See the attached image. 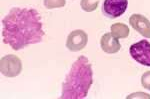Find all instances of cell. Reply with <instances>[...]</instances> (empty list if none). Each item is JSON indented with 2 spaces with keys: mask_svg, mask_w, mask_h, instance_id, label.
Instances as JSON below:
<instances>
[{
  "mask_svg": "<svg viewBox=\"0 0 150 99\" xmlns=\"http://www.w3.org/2000/svg\"><path fill=\"white\" fill-rule=\"evenodd\" d=\"M44 35L41 16L36 9L14 7L2 19V40L15 51L41 42Z\"/></svg>",
  "mask_w": 150,
  "mask_h": 99,
  "instance_id": "1",
  "label": "cell"
},
{
  "mask_svg": "<svg viewBox=\"0 0 150 99\" xmlns=\"http://www.w3.org/2000/svg\"><path fill=\"white\" fill-rule=\"evenodd\" d=\"M93 83L92 65L86 56H79L62 83L61 99H83Z\"/></svg>",
  "mask_w": 150,
  "mask_h": 99,
  "instance_id": "2",
  "label": "cell"
},
{
  "mask_svg": "<svg viewBox=\"0 0 150 99\" xmlns=\"http://www.w3.org/2000/svg\"><path fill=\"white\" fill-rule=\"evenodd\" d=\"M131 57L144 66H150V42L147 40H140L132 44L129 48Z\"/></svg>",
  "mask_w": 150,
  "mask_h": 99,
  "instance_id": "3",
  "label": "cell"
},
{
  "mask_svg": "<svg viewBox=\"0 0 150 99\" xmlns=\"http://www.w3.org/2000/svg\"><path fill=\"white\" fill-rule=\"evenodd\" d=\"M1 73L6 77H15L22 71V62L19 57L13 54L3 56L0 61Z\"/></svg>",
  "mask_w": 150,
  "mask_h": 99,
  "instance_id": "4",
  "label": "cell"
},
{
  "mask_svg": "<svg viewBox=\"0 0 150 99\" xmlns=\"http://www.w3.org/2000/svg\"><path fill=\"white\" fill-rule=\"evenodd\" d=\"M127 0H105L102 12L107 18L114 19L121 16L127 9Z\"/></svg>",
  "mask_w": 150,
  "mask_h": 99,
  "instance_id": "5",
  "label": "cell"
},
{
  "mask_svg": "<svg viewBox=\"0 0 150 99\" xmlns=\"http://www.w3.org/2000/svg\"><path fill=\"white\" fill-rule=\"evenodd\" d=\"M88 42V35L85 31L77 29L72 31L68 35L66 40V47L70 51H80L86 46Z\"/></svg>",
  "mask_w": 150,
  "mask_h": 99,
  "instance_id": "6",
  "label": "cell"
},
{
  "mask_svg": "<svg viewBox=\"0 0 150 99\" xmlns=\"http://www.w3.org/2000/svg\"><path fill=\"white\" fill-rule=\"evenodd\" d=\"M130 25L139 34L146 38H150V21L141 14H132L129 18Z\"/></svg>",
  "mask_w": 150,
  "mask_h": 99,
  "instance_id": "7",
  "label": "cell"
},
{
  "mask_svg": "<svg viewBox=\"0 0 150 99\" xmlns=\"http://www.w3.org/2000/svg\"><path fill=\"white\" fill-rule=\"evenodd\" d=\"M100 45L103 51L109 53V54L118 52L121 48V44H120L118 38H116L112 33H105L101 37Z\"/></svg>",
  "mask_w": 150,
  "mask_h": 99,
  "instance_id": "8",
  "label": "cell"
},
{
  "mask_svg": "<svg viewBox=\"0 0 150 99\" xmlns=\"http://www.w3.org/2000/svg\"><path fill=\"white\" fill-rule=\"evenodd\" d=\"M129 27L126 24L123 23H114L111 26V33L116 38H126L129 35Z\"/></svg>",
  "mask_w": 150,
  "mask_h": 99,
  "instance_id": "9",
  "label": "cell"
},
{
  "mask_svg": "<svg viewBox=\"0 0 150 99\" xmlns=\"http://www.w3.org/2000/svg\"><path fill=\"white\" fill-rule=\"evenodd\" d=\"M99 1L100 0H81L80 5L82 10L86 12H92L96 10V8L98 7Z\"/></svg>",
  "mask_w": 150,
  "mask_h": 99,
  "instance_id": "10",
  "label": "cell"
},
{
  "mask_svg": "<svg viewBox=\"0 0 150 99\" xmlns=\"http://www.w3.org/2000/svg\"><path fill=\"white\" fill-rule=\"evenodd\" d=\"M65 0H44V6L47 9H54V8H60L65 5Z\"/></svg>",
  "mask_w": 150,
  "mask_h": 99,
  "instance_id": "11",
  "label": "cell"
},
{
  "mask_svg": "<svg viewBox=\"0 0 150 99\" xmlns=\"http://www.w3.org/2000/svg\"><path fill=\"white\" fill-rule=\"evenodd\" d=\"M141 84L145 89L150 90V71H146L141 77Z\"/></svg>",
  "mask_w": 150,
  "mask_h": 99,
  "instance_id": "12",
  "label": "cell"
},
{
  "mask_svg": "<svg viewBox=\"0 0 150 99\" xmlns=\"http://www.w3.org/2000/svg\"><path fill=\"white\" fill-rule=\"evenodd\" d=\"M148 98V99H150V95L149 94H146V93H140V92H138V93H134V94H131V95H129L128 96V99L129 98Z\"/></svg>",
  "mask_w": 150,
  "mask_h": 99,
  "instance_id": "13",
  "label": "cell"
}]
</instances>
